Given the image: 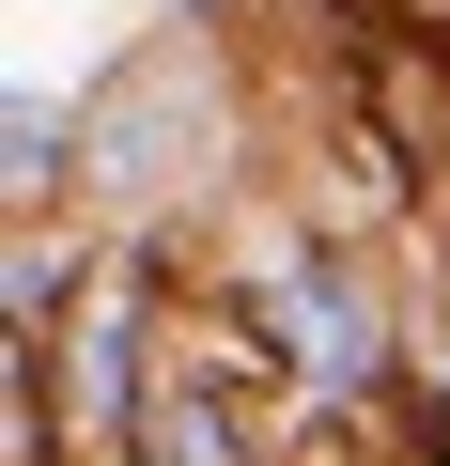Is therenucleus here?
<instances>
[{
  "label": "nucleus",
  "instance_id": "nucleus-1",
  "mask_svg": "<svg viewBox=\"0 0 450 466\" xmlns=\"http://www.w3.org/2000/svg\"><path fill=\"white\" fill-rule=\"evenodd\" d=\"M265 327H280V358H295L311 389H357V373H373V327H357V296H342L326 265L265 280Z\"/></svg>",
  "mask_w": 450,
  "mask_h": 466
},
{
  "label": "nucleus",
  "instance_id": "nucleus-2",
  "mask_svg": "<svg viewBox=\"0 0 450 466\" xmlns=\"http://www.w3.org/2000/svg\"><path fill=\"white\" fill-rule=\"evenodd\" d=\"M419 451H435V466H450V389H435V404H419Z\"/></svg>",
  "mask_w": 450,
  "mask_h": 466
}]
</instances>
